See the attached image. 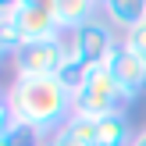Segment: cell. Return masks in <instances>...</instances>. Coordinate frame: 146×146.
<instances>
[{
  "label": "cell",
  "instance_id": "1",
  "mask_svg": "<svg viewBox=\"0 0 146 146\" xmlns=\"http://www.w3.org/2000/svg\"><path fill=\"white\" fill-rule=\"evenodd\" d=\"M4 111L14 114V121L25 132L43 139L50 132H61L75 114V107H71V89L57 75H39V78L14 75L4 96Z\"/></svg>",
  "mask_w": 146,
  "mask_h": 146
},
{
  "label": "cell",
  "instance_id": "2",
  "mask_svg": "<svg viewBox=\"0 0 146 146\" xmlns=\"http://www.w3.org/2000/svg\"><path fill=\"white\" fill-rule=\"evenodd\" d=\"M71 107H75L78 118L100 121V118H107L114 111H125V93H121V86L114 82V75L104 64H93L89 78L71 93Z\"/></svg>",
  "mask_w": 146,
  "mask_h": 146
},
{
  "label": "cell",
  "instance_id": "3",
  "mask_svg": "<svg viewBox=\"0 0 146 146\" xmlns=\"http://www.w3.org/2000/svg\"><path fill=\"white\" fill-rule=\"evenodd\" d=\"M68 61V39H43V43H25L18 54L11 57L14 64V75H29V78H39V75H57Z\"/></svg>",
  "mask_w": 146,
  "mask_h": 146
},
{
  "label": "cell",
  "instance_id": "4",
  "mask_svg": "<svg viewBox=\"0 0 146 146\" xmlns=\"http://www.w3.org/2000/svg\"><path fill=\"white\" fill-rule=\"evenodd\" d=\"M104 68L111 71L114 82L121 86V93H125V104L139 100V93L146 89V61H143V57H135L132 50L125 46V43H118V46L111 50V57L104 61Z\"/></svg>",
  "mask_w": 146,
  "mask_h": 146
},
{
  "label": "cell",
  "instance_id": "5",
  "mask_svg": "<svg viewBox=\"0 0 146 146\" xmlns=\"http://www.w3.org/2000/svg\"><path fill=\"white\" fill-rule=\"evenodd\" d=\"M68 46L75 50V54H82L89 64H104L107 57H111V50L118 46V39H114V29L107 25V21H86V25H78L75 32H68Z\"/></svg>",
  "mask_w": 146,
  "mask_h": 146
},
{
  "label": "cell",
  "instance_id": "6",
  "mask_svg": "<svg viewBox=\"0 0 146 146\" xmlns=\"http://www.w3.org/2000/svg\"><path fill=\"white\" fill-rule=\"evenodd\" d=\"M14 25H18V32H21V39H25V43L61 39V32H64L54 11H39V7H21V4H18V18H14Z\"/></svg>",
  "mask_w": 146,
  "mask_h": 146
},
{
  "label": "cell",
  "instance_id": "7",
  "mask_svg": "<svg viewBox=\"0 0 146 146\" xmlns=\"http://www.w3.org/2000/svg\"><path fill=\"white\" fill-rule=\"evenodd\" d=\"M100 14L107 18L111 29L128 32L146 18V0H100Z\"/></svg>",
  "mask_w": 146,
  "mask_h": 146
},
{
  "label": "cell",
  "instance_id": "8",
  "mask_svg": "<svg viewBox=\"0 0 146 146\" xmlns=\"http://www.w3.org/2000/svg\"><path fill=\"white\" fill-rule=\"evenodd\" d=\"M132 125H128V114L125 111H114L107 118L96 121V146H128L132 143Z\"/></svg>",
  "mask_w": 146,
  "mask_h": 146
},
{
  "label": "cell",
  "instance_id": "9",
  "mask_svg": "<svg viewBox=\"0 0 146 146\" xmlns=\"http://www.w3.org/2000/svg\"><path fill=\"white\" fill-rule=\"evenodd\" d=\"M96 11H100V0H57V7H54V14H57L64 32H75L78 25L93 21Z\"/></svg>",
  "mask_w": 146,
  "mask_h": 146
},
{
  "label": "cell",
  "instance_id": "10",
  "mask_svg": "<svg viewBox=\"0 0 146 146\" xmlns=\"http://www.w3.org/2000/svg\"><path fill=\"white\" fill-rule=\"evenodd\" d=\"M89 71H93V64H89V61H86V57H82V54H75V50H71V46H68V61H64V68H61V71H57V78H61V82H64V86H68V89H71V93H75V89H78V86H82V82H86V78H89Z\"/></svg>",
  "mask_w": 146,
  "mask_h": 146
},
{
  "label": "cell",
  "instance_id": "11",
  "mask_svg": "<svg viewBox=\"0 0 146 146\" xmlns=\"http://www.w3.org/2000/svg\"><path fill=\"white\" fill-rule=\"evenodd\" d=\"M64 132H68L75 143H82V146H96V121H93V118H78V114H71L68 125H64Z\"/></svg>",
  "mask_w": 146,
  "mask_h": 146
},
{
  "label": "cell",
  "instance_id": "12",
  "mask_svg": "<svg viewBox=\"0 0 146 146\" xmlns=\"http://www.w3.org/2000/svg\"><path fill=\"white\" fill-rule=\"evenodd\" d=\"M121 43H125L135 57H143V61H146V18H143L135 29H128V32L121 36Z\"/></svg>",
  "mask_w": 146,
  "mask_h": 146
},
{
  "label": "cell",
  "instance_id": "13",
  "mask_svg": "<svg viewBox=\"0 0 146 146\" xmlns=\"http://www.w3.org/2000/svg\"><path fill=\"white\" fill-rule=\"evenodd\" d=\"M39 146H82V143H75V139H71V135L61 128V132H50V135H43V139H39Z\"/></svg>",
  "mask_w": 146,
  "mask_h": 146
},
{
  "label": "cell",
  "instance_id": "14",
  "mask_svg": "<svg viewBox=\"0 0 146 146\" xmlns=\"http://www.w3.org/2000/svg\"><path fill=\"white\" fill-rule=\"evenodd\" d=\"M21 7H39V11H54L57 7V0H18Z\"/></svg>",
  "mask_w": 146,
  "mask_h": 146
},
{
  "label": "cell",
  "instance_id": "15",
  "mask_svg": "<svg viewBox=\"0 0 146 146\" xmlns=\"http://www.w3.org/2000/svg\"><path fill=\"white\" fill-rule=\"evenodd\" d=\"M128 146H146V128H143V132H135V135H132V143H128Z\"/></svg>",
  "mask_w": 146,
  "mask_h": 146
}]
</instances>
